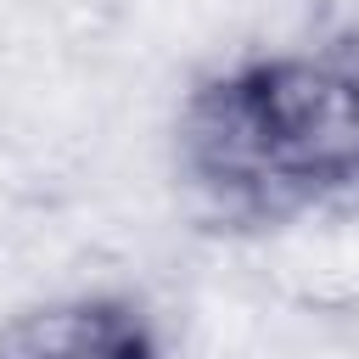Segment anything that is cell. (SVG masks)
<instances>
[{
  "label": "cell",
  "mask_w": 359,
  "mask_h": 359,
  "mask_svg": "<svg viewBox=\"0 0 359 359\" xmlns=\"http://www.w3.org/2000/svg\"><path fill=\"white\" fill-rule=\"evenodd\" d=\"M320 45H331L337 56L359 62V0H325V17H320Z\"/></svg>",
  "instance_id": "3"
},
{
  "label": "cell",
  "mask_w": 359,
  "mask_h": 359,
  "mask_svg": "<svg viewBox=\"0 0 359 359\" xmlns=\"http://www.w3.org/2000/svg\"><path fill=\"white\" fill-rule=\"evenodd\" d=\"M168 168L219 236L359 213V62L320 39L208 62L174 101Z\"/></svg>",
  "instance_id": "1"
},
{
  "label": "cell",
  "mask_w": 359,
  "mask_h": 359,
  "mask_svg": "<svg viewBox=\"0 0 359 359\" xmlns=\"http://www.w3.org/2000/svg\"><path fill=\"white\" fill-rule=\"evenodd\" d=\"M0 359H168L157 309L129 286H73L0 320Z\"/></svg>",
  "instance_id": "2"
}]
</instances>
